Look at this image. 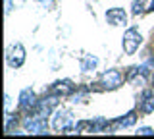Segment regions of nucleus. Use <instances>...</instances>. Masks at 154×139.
Segmentation results:
<instances>
[{
	"label": "nucleus",
	"instance_id": "nucleus-7",
	"mask_svg": "<svg viewBox=\"0 0 154 139\" xmlns=\"http://www.w3.org/2000/svg\"><path fill=\"white\" fill-rule=\"evenodd\" d=\"M106 21L114 27L125 25V23H127V14H125L123 8H110V10L106 12Z\"/></svg>",
	"mask_w": 154,
	"mask_h": 139
},
{
	"label": "nucleus",
	"instance_id": "nucleus-12",
	"mask_svg": "<svg viewBox=\"0 0 154 139\" xmlns=\"http://www.w3.org/2000/svg\"><path fill=\"white\" fill-rule=\"evenodd\" d=\"M96 64H98V60H96L94 56H87V58L83 60V64H81V70H83V71H89V70L96 68Z\"/></svg>",
	"mask_w": 154,
	"mask_h": 139
},
{
	"label": "nucleus",
	"instance_id": "nucleus-17",
	"mask_svg": "<svg viewBox=\"0 0 154 139\" xmlns=\"http://www.w3.org/2000/svg\"><path fill=\"white\" fill-rule=\"evenodd\" d=\"M152 87H154V74H152Z\"/></svg>",
	"mask_w": 154,
	"mask_h": 139
},
{
	"label": "nucleus",
	"instance_id": "nucleus-1",
	"mask_svg": "<svg viewBox=\"0 0 154 139\" xmlns=\"http://www.w3.org/2000/svg\"><path fill=\"white\" fill-rule=\"evenodd\" d=\"M141 33H139L135 27H131V29H127L123 33V41H122V46H123V52L125 54H135L137 52V49L141 46Z\"/></svg>",
	"mask_w": 154,
	"mask_h": 139
},
{
	"label": "nucleus",
	"instance_id": "nucleus-5",
	"mask_svg": "<svg viewBox=\"0 0 154 139\" xmlns=\"http://www.w3.org/2000/svg\"><path fill=\"white\" fill-rule=\"evenodd\" d=\"M6 60L8 64L12 66V68H19V66H23V62H25V49H23V45H12L8 49V54H6Z\"/></svg>",
	"mask_w": 154,
	"mask_h": 139
},
{
	"label": "nucleus",
	"instance_id": "nucleus-4",
	"mask_svg": "<svg viewBox=\"0 0 154 139\" xmlns=\"http://www.w3.org/2000/svg\"><path fill=\"white\" fill-rule=\"evenodd\" d=\"M17 106H19V110H23V112H33V110H37V106H38L37 95L33 93L31 89H23L21 93H19Z\"/></svg>",
	"mask_w": 154,
	"mask_h": 139
},
{
	"label": "nucleus",
	"instance_id": "nucleus-2",
	"mask_svg": "<svg viewBox=\"0 0 154 139\" xmlns=\"http://www.w3.org/2000/svg\"><path fill=\"white\" fill-rule=\"evenodd\" d=\"M23 128L31 133H46V116L35 112L33 116H27L23 120Z\"/></svg>",
	"mask_w": 154,
	"mask_h": 139
},
{
	"label": "nucleus",
	"instance_id": "nucleus-15",
	"mask_svg": "<svg viewBox=\"0 0 154 139\" xmlns=\"http://www.w3.org/2000/svg\"><path fill=\"white\" fill-rule=\"evenodd\" d=\"M146 10H148V12H154V0H152V2H150V6H148Z\"/></svg>",
	"mask_w": 154,
	"mask_h": 139
},
{
	"label": "nucleus",
	"instance_id": "nucleus-9",
	"mask_svg": "<svg viewBox=\"0 0 154 139\" xmlns=\"http://www.w3.org/2000/svg\"><path fill=\"white\" fill-rule=\"evenodd\" d=\"M139 108H141L143 114L154 112V91H144L141 100H139Z\"/></svg>",
	"mask_w": 154,
	"mask_h": 139
},
{
	"label": "nucleus",
	"instance_id": "nucleus-3",
	"mask_svg": "<svg viewBox=\"0 0 154 139\" xmlns=\"http://www.w3.org/2000/svg\"><path fill=\"white\" fill-rule=\"evenodd\" d=\"M122 83H123V75H122L119 70H108V71H104L102 77H100V85L108 91L118 89Z\"/></svg>",
	"mask_w": 154,
	"mask_h": 139
},
{
	"label": "nucleus",
	"instance_id": "nucleus-10",
	"mask_svg": "<svg viewBox=\"0 0 154 139\" xmlns=\"http://www.w3.org/2000/svg\"><path fill=\"white\" fill-rule=\"evenodd\" d=\"M135 122H137V114H135V112H127L125 116H122V118H118V120H116V126L129 128V126H133Z\"/></svg>",
	"mask_w": 154,
	"mask_h": 139
},
{
	"label": "nucleus",
	"instance_id": "nucleus-16",
	"mask_svg": "<svg viewBox=\"0 0 154 139\" xmlns=\"http://www.w3.org/2000/svg\"><path fill=\"white\" fill-rule=\"evenodd\" d=\"M38 2H41V4H45V6H48V4H50L52 0H38Z\"/></svg>",
	"mask_w": 154,
	"mask_h": 139
},
{
	"label": "nucleus",
	"instance_id": "nucleus-11",
	"mask_svg": "<svg viewBox=\"0 0 154 139\" xmlns=\"http://www.w3.org/2000/svg\"><path fill=\"white\" fill-rule=\"evenodd\" d=\"M144 8H146V0H133V4H131L133 16H139V14H143Z\"/></svg>",
	"mask_w": 154,
	"mask_h": 139
},
{
	"label": "nucleus",
	"instance_id": "nucleus-13",
	"mask_svg": "<svg viewBox=\"0 0 154 139\" xmlns=\"http://www.w3.org/2000/svg\"><path fill=\"white\" fill-rule=\"evenodd\" d=\"M137 133H139V135H152L154 131H152L150 128H139V131H137Z\"/></svg>",
	"mask_w": 154,
	"mask_h": 139
},
{
	"label": "nucleus",
	"instance_id": "nucleus-6",
	"mask_svg": "<svg viewBox=\"0 0 154 139\" xmlns=\"http://www.w3.org/2000/svg\"><path fill=\"white\" fill-rule=\"evenodd\" d=\"M71 124H73V116H71L69 112H66V110H56L54 114V122H52V126H54L56 131H71Z\"/></svg>",
	"mask_w": 154,
	"mask_h": 139
},
{
	"label": "nucleus",
	"instance_id": "nucleus-8",
	"mask_svg": "<svg viewBox=\"0 0 154 139\" xmlns=\"http://www.w3.org/2000/svg\"><path fill=\"white\" fill-rule=\"evenodd\" d=\"M73 89H75V85L69 79H62V81H56L50 87V95H56V97H60V95H71Z\"/></svg>",
	"mask_w": 154,
	"mask_h": 139
},
{
	"label": "nucleus",
	"instance_id": "nucleus-14",
	"mask_svg": "<svg viewBox=\"0 0 154 139\" xmlns=\"http://www.w3.org/2000/svg\"><path fill=\"white\" fill-rule=\"evenodd\" d=\"M12 10V2H10V0H6V12H10Z\"/></svg>",
	"mask_w": 154,
	"mask_h": 139
}]
</instances>
